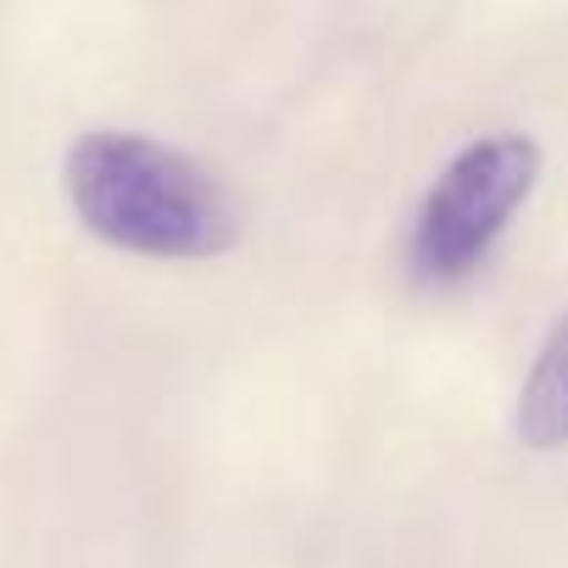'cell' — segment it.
<instances>
[{
    "label": "cell",
    "instance_id": "6da1fadb",
    "mask_svg": "<svg viewBox=\"0 0 568 568\" xmlns=\"http://www.w3.org/2000/svg\"><path fill=\"white\" fill-rule=\"evenodd\" d=\"M73 217L112 251L145 262H212L240 245V206L190 151L134 129H90L62 156Z\"/></svg>",
    "mask_w": 568,
    "mask_h": 568
},
{
    "label": "cell",
    "instance_id": "7a4b0ae2",
    "mask_svg": "<svg viewBox=\"0 0 568 568\" xmlns=\"http://www.w3.org/2000/svg\"><path fill=\"white\" fill-rule=\"evenodd\" d=\"M540 184V145L518 129H496L468 140L424 190L407 229V273L429 291L474 278L524 201Z\"/></svg>",
    "mask_w": 568,
    "mask_h": 568
},
{
    "label": "cell",
    "instance_id": "3957f363",
    "mask_svg": "<svg viewBox=\"0 0 568 568\" xmlns=\"http://www.w3.org/2000/svg\"><path fill=\"white\" fill-rule=\"evenodd\" d=\"M513 435L529 452H562L568 446V313L546 329L518 402H513Z\"/></svg>",
    "mask_w": 568,
    "mask_h": 568
}]
</instances>
